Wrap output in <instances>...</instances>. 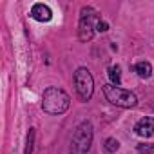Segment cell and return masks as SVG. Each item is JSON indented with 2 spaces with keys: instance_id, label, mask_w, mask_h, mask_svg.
Returning a JSON list of instances; mask_svg holds the SVG:
<instances>
[{
  "instance_id": "cell-3",
  "label": "cell",
  "mask_w": 154,
  "mask_h": 154,
  "mask_svg": "<svg viewBox=\"0 0 154 154\" xmlns=\"http://www.w3.org/2000/svg\"><path fill=\"white\" fill-rule=\"evenodd\" d=\"M103 94H105V98H107L112 105H116V107L131 109V107H134V105L138 103V98H136L131 91L122 89V87L112 85V84L103 85Z\"/></svg>"
},
{
  "instance_id": "cell-6",
  "label": "cell",
  "mask_w": 154,
  "mask_h": 154,
  "mask_svg": "<svg viewBox=\"0 0 154 154\" xmlns=\"http://www.w3.org/2000/svg\"><path fill=\"white\" fill-rule=\"evenodd\" d=\"M134 131H136L138 136L150 138V136L154 134V118H152V116H145V118H141V120L136 123Z\"/></svg>"
},
{
  "instance_id": "cell-1",
  "label": "cell",
  "mask_w": 154,
  "mask_h": 154,
  "mask_svg": "<svg viewBox=\"0 0 154 154\" xmlns=\"http://www.w3.org/2000/svg\"><path fill=\"white\" fill-rule=\"evenodd\" d=\"M71 98L65 91L58 89V87H49L44 93L42 98V109L49 114H62L69 109Z\"/></svg>"
},
{
  "instance_id": "cell-4",
  "label": "cell",
  "mask_w": 154,
  "mask_h": 154,
  "mask_svg": "<svg viewBox=\"0 0 154 154\" xmlns=\"http://www.w3.org/2000/svg\"><path fill=\"white\" fill-rule=\"evenodd\" d=\"M74 85H76V93H78V96L84 102H87L93 96L94 80H93V74L89 72V69H85V67L76 69V72H74Z\"/></svg>"
},
{
  "instance_id": "cell-12",
  "label": "cell",
  "mask_w": 154,
  "mask_h": 154,
  "mask_svg": "<svg viewBox=\"0 0 154 154\" xmlns=\"http://www.w3.org/2000/svg\"><path fill=\"white\" fill-rule=\"evenodd\" d=\"M138 152L140 154H152L154 152V145L152 143H140L138 145Z\"/></svg>"
},
{
  "instance_id": "cell-11",
  "label": "cell",
  "mask_w": 154,
  "mask_h": 154,
  "mask_svg": "<svg viewBox=\"0 0 154 154\" xmlns=\"http://www.w3.org/2000/svg\"><path fill=\"white\" fill-rule=\"evenodd\" d=\"M118 147H120V143H118V140H114V138H109V140L105 141V150H107V152H116Z\"/></svg>"
},
{
  "instance_id": "cell-2",
  "label": "cell",
  "mask_w": 154,
  "mask_h": 154,
  "mask_svg": "<svg viewBox=\"0 0 154 154\" xmlns=\"http://www.w3.org/2000/svg\"><path fill=\"white\" fill-rule=\"evenodd\" d=\"M91 143H93V125L89 122H82L72 134L71 154H87Z\"/></svg>"
},
{
  "instance_id": "cell-10",
  "label": "cell",
  "mask_w": 154,
  "mask_h": 154,
  "mask_svg": "<svg viewBox=\"0 0 154 154\" xmlns=\"http://www.w3.org/2000/svg\"><path fill=\"white\" fill-rule=\"evenodd\" d=\"M33 143H35V129H29L27 145H26V152H24V154H31V152H33Z\"/></svg>"
},
{
  "instance_id": "cell-5",
  "label": "cell",
  "mask_w": 154,
  "mask_h": 154,
  "mask_svg": "<svg viewBox=\"0 0 154 154\" xmlns=\"http://www.w3.org/2000/svg\"><path fill=\"white\" fill-rule=\"evenodd\" d=\"M98 20V13L93 8H84L80 11V22H78V36L82 42H87L94 35V22Z\"/></svg>"
},
{
  "instance_id": "cell-9",
  "label": "cell",
  "mask_w": 154,
  "mask_h": 154,
  "mask_svg": "<svg viewBox=\"0 0 154 154\" xmlns=\"http://www.w3.org/2000/svg\"><path fill=\"white\" fill-rule=\"evenodd\" d=\"M109 78H111L112 85H118V84L122 82V74H120V67H118V65L109 69Z\"/></svg>"
},
{
  "instance_id": "cell-7",
  "label": "cell",
  "mask_w": 154,
  "mask_h": 154,
  "mask_svg": "<svg viewBox=\"0 0 154 154\" xmlns=\"http://www.w3.org/2000/svg\"><path fill=\"white\" fill-rule=\"evenodd\" d=\"M51 9L45 6V4H35L31 8V17L38 22H49L51 20Z\"/></svg>"
},
{
  "instance_id": "cell-13",
  "label": "cell",
  "mask_w": 154,
  "mask_h": 154,
  "mask_svg": "<svg viewBox=\"0 0 154 154\" xmlns=\"http://www.w3.org/2000/svg\"><path fill=\"white\" fill-rule=\"evenodd\" d=\"M96 29H98L100 33H103V31H107V29H109V24H107V22H102V20H98V24H96Z\"/></svg>"
},
{
  "instance_id": "cell-8",
  "label": "cell",
  "mask_w": 154,
  "mask_h": 154,
  "mask_svg": "<svg viewBox=\"0 0 154 154\" xmlns=\"http://www.w3.org/2000/svg\"><path fill=\"white\" fill-rule=\"evenodd\" d=\"M134 71L138 72V76H141V78H149L152 74V65L149 62H138L134 65Z\"/></svg>"
}]
</instances>
